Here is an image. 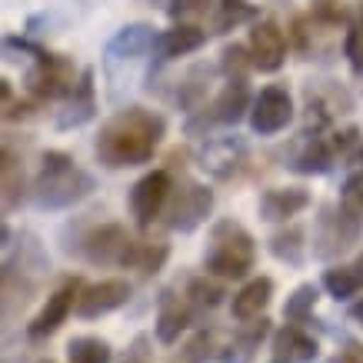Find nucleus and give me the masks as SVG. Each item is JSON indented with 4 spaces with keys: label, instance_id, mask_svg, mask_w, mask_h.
<instances>
[{
    "label": "nucleus",
    "instance_id": "obj_1",
    "mask_svg": "<svg viewBox=\"0 0 363 363\" xmlns=\"http://www.w3.org/2000/svg\"><path fill=\"white\" fill-rule=\"evenodd\" d=\"M167 133V121L147 107H127L117 111L97 133V160L111 170L140 167L157 154V147Z\"/></svg>",
    "mask_w": 363,
    "mask_h": 363
},
{
    "label": "nucleus",
    "instance_id": "obj_2",
    "mask_svg": "<svg viewBox=\"0 0 363 363\" xmlns=\"http://www.w3.org/2000/svg\"><path fill=\"white\" fill-rule=\"evenodd\" d=\"M94 194V177L74 164L64 150H47L40 160V174L33 180V200L44 210H64Z\"/></svg>",
    "mask_w": 363,
    "mask_h": 363
},
{
    "label": "nucleus",
    "instance_id": "obj_3",
    "mask_svg": "<svg viewBox=\"0 0 363 363\" xmlns=\"http://www.w3.org/2000/svg\"><path fill=\"white\" fill-rule=\"evenodd\" d=\"M253 264H257V243L243 223L223 217L210 227V243L203 253L207 274L220 277V280H243L253 270Z\"/></svg>",
    "mask_w": 363,
    "mask_h": 363
},
{
    "label": "nucleus",
    "instance_id": "obj_4",
    "mask_svg": "<svg viewBox=\"0 0 363 363\" xmlns=\"http://www.w3.org/2000/svg\"><path fill=\"white\" fill-rule=\"evenodd\" d=\"M137 247L140 243L127 233V227H121V223H100V227H94L84 237L80 253L94 267H133Z\"/></svg>",
    "mask_w": 363,
    "mask_h": 363
},
{
    "label": "nucleus",
    "instance_id": "obj_5",
    "mask_svg": "<svg viewBox=\"0 0 363 363\" xmlns=\"http://www.w3.org/2000/svg\"><path fill=\"white\" fill-rule=\"evenodd\" d=\"M360 217L350 213L347 207H323L313 227V257L330 260L340 257L343 250H350L357 237H360Z\"/></svg>",
    "mask_w": 363,
    "mask_h": 363
},
{
    "label": "nucleus",
    "instance_id": "obj_6",
    "mask_svg": "<svg viewBox=\"0 0 363 363\" xmlns=\"http://www.w3.org/2000/svg\"><path fill=\"white\" fill-rule=\"evenodd\" d=\"M213 210V190L197 180H180L167 203V227L177 233H194Z\"/></svg>",
    "mask_w": 363,
    "mask_h": 363
},
{
    "label": "nucleus",
    "instance_id": "obj_7",
    "mask_svg": "<svg viewBox=\"0 0 363 363\" xmlns=\"http://www.w3.org/2000/svg\"><path fill=\"white\" fill-rule=\"evenodd\" d=\"M77 87V77H74V64L67 60L64 54H40L33 60V67L27 70V90H30L37 100H60L70 97Z\"/></svg>",
    "mask_w": 363,
    "mask_h": 363
},
{
    "label": "nucleus",
    "instance_id": "obj_8",
    "mask_svg": "<svg viewBox=\"0 0 363 363\" xmlns=\"http://www.w3.org/2000/svg\"><path fill=\"white\" fill-rule=\"evenodd\" d=\"M80 290H84V286H80L77 277H67V280H60V286H57L54 294L47 297V303L40 307V313L27 323V337H30V340H47V337H54V333L67 323L70 310H77Z\"/></svg>",
    "mask_w": 363,
    "mask_h": 363
},
{
    "label": "nucleus",
    "instance_id": "obj_9",
    "mask_svg": "<svg viewBox=\"0 0 363 363\" xmlns=\"http://www.w3.org/2000/svg\"><path fill=\"white\" fill-rule=\"evenodd\" d=\"M170 194H174V180L167 170H150L143 174L130 190V213L140 227H150V223L164 213V207L170 203Z\"/></svg>",
    "mask_w": 363,
    "mask_h": 363
},
{
    "label": "nucleus",
    "instance_id": "obj_10",
    "mask_svg": "<svg viewBox=\"0 0 363 363\" xmlns=\"http://www.w3.org/2000/svg\"><path fill=\"white\" fill-rule=\"evenodd\" d=\"M294 121V100L286 87H264L250 107V127L260 137H274Z\"/></svg>",
    "mask_w": 363,
    "mask_h": 363
},
{
    "label": "nucleus",
    "instance_id": "obj_11",
    "mask_svg": "<svg viewBox=\"0 0 363 363\" xmlns=\"http://www.w3.org/2000/svg\"><path fill=\"white\" fill-rule=\"evenodd\" d=\"M247 111H250V87H247V77H230L227 87L217 94V100L210 104V113L203 111V121H190L187 130L197 133L200 127H210V123H237Z\"/></svg>",
    "mask_w": 363,
    "mask_h": 363
},
{
    "label": "nucleus",
    "instance_id": "obj_12",
    "mask_svg": "<svg viewBox=\"0 0 363 363\" xmlns=\"http://www.w3.org/2000/svg\"><path fill=\"white\" fill-rule=\"evenodd\" d=\"M127 300H130V284L127 280H100V284H90L80 290L74 313L80 320H97L113 313V310H121Z\"/></svg>",
    "mask_w": 363,
    "mask_h": 363
},
{
    "label": "nucleus",
    "instance_id": "obj_13",
    "mask_svg": "<svg viewBox=\"0 0 363 363\" xmlns=\"http://www.w3.org/2000/svg\"><path fill=\"white\" fill-rule=\"evenodd\" d=\"M250 57H253V70L260 74H277L286 60V37L274 21H260L253 23L250 30Z\"/></svg>",
    "mask_w": 363,
    "mask_h": 363
},
{
    "label": "nucleus",
    "instance_id": "obj_14",
    "mask_svg": "<svg viewBox=\"0 0 363 363\" xmlns=\"http://www.w3.org/2000/svg\"><path fill=\"white\" fill-rule=\"evenodd\" d=\"M247 160V143L240 137H217L200 150V167L217 180H227L240 170V164Z\"/></svg>",
    "mask_w": 363,
    "mask_h": 363
},
{
    "label": "nucleus",
    "instance_id": "obj_15",
    "mask_svg": "<svg viewBox=\"0 0 363 363\" xmlns=\"http://www.w3.org/2000/svg\"><path fill=\"white\" fill-rule=\"evenodd\" d=\"M97 113V94H94V70H80L77 87L67 97L64 111L57 113V127L60 130H77L87 121H94Z\"/></svg>",
    "mask_w": 363,
    "mask_h": 363
},
{
    "label": "nucleus",
    "instance_id": "obj_16",
    "mask_svg": "<svg viewBox=\"0 0 363 363\" xmlns=\"http://www.w3.org/2000/svg\"><path fill=\"white\" fill-rule=\"evenodd\" d=\"M203 44H207V30H203V27H197V23H177L170 30L157 33V44H154L157 64L187 57V54H194V50H200Z\"/></svg>",
    "mask_w": 363,
    "mask_h": 363
},
{
    "label": "nucleus",
    "instance_id": "obj_17",
    "mask_svg": "<svg viewBox=\"0 0 363 363\" xmlns=\"http://www.w3.org/2000/svg\"><path fill=\"white\" fill-rule=\"evenodd\" d=\"M157 37L150 23H127L111 37L107 44V64H123V60H137L147 50H154Z\"/></svg>",
    "mask_w": 363,
    "mask_h": 363
},
{
    "label": "nucleus",
    "instance_id": "obj_18",
    "mask_svg": "<svg viewBox=\"0 0 363 363\" xmlns=\"http://www.w3.org/2000/svg\"><path fill=\"white\" fill-rule=\"evenodd\" d=\"M333 164H337L333 143H327L317 133H303L297 150L290 154V170H297V174H327Z\"/></svg>",
    "mask_w": 363,
    "mask_h": 363
},
{
    "label": "nucleus",
    "instance_id": "obj_19",
    "mask_svg": "<svg viewBox=\"0 0 363 363\" xmlns=\"http://www.w3.org/2000/svg\"><path fill=\"white\" fill-rule=\"evenodd\" d=\"M310 207V194L303 187H270L260 194V217L270 223H284Z\"/></svg>",
    "mask_w": 363,
    "mask_h": 363
},
{
    "label": "nucleus",
    "instance_id": "obj_20",
    "mask_svg": "<svg viewBox=\"0 0 363 363\" xmlns=\"http://www.w3.org/2000/svg\"><path fill=\"white\" fill-rule=\"evenodd\" d=\"M317 340L300 323H286L274 333V360L277 363H310L317 357Z\"/></svg>",
    "mask_w": 363,
    "mask_h": 363
},
{
    "label": "nucleus",
    "instance_id": "obj_21",
    "mask_svg": "<svg viewBox=\"0 0 363 363\" xmlns=\"http://www.w3.org/2000/svg\"><path fill=\"white\" fill-rule=\"evenodd\" d=\"M190 300H180L174 297L170 290H167L164 297H160V307H157V340L164 343V347H170V343L180 340V333L190 327Z\"/></svg>",
    "mask_w": 363,
    "mask_h": 363
},
{
    "label": "nucleus",
    "instance_id": "obj_22",
    "mask_svg": "<svg viewBox=\"0 0 363 363\" xmlns=\"http://www.w3.org/2000/svg\"><path fill=\"white\" fill-rule=\"evenodd\" d=\"M267 333H270V320L267 317L247 320L240 330L233 333V340L220 350V363H250L260 350V343L267 340Z\"/></svg>",
    "mask_w": 363,
    "mask_h": 363
},
{
    "label": "nucleus",
    "instance_id": "obj_23",
    "mask_svg": "<svg viewBox=\"0 0 363 363\" xmlns=\"http://www.w3.org/2000/svg\"><path fill=\"white\" fill-rule=\"evenodd\" d=\"M270 300H274V280H270V277H253V280H247V284L233 294L230 313L240 320V323H247V320L260 317V313L270 307Z\"/></svg>",
    "mask_w": 363,
    "mask_h": 363
},
{
    "label": "nucleus",
    "instance_id": "obj_24",
    "mask_svg": "<svg viewBox=\"0 0 363 363\" xmlns=\"http://www.w3.org/2000/svg\"><path fill=\"white\" fill-rule=\"evenodd\" d=\"M0 190H4V213H13L23 203L27 177H23L21 157L11 147H4V154H0Z\"/></svg>",
    "mask_w": 363,
    "mask_h": 363
},
{
    "label": "nucleus",
    "instance_id": "obj_25",
    "mask_svg": "<svg viewBox=\"0 0 363 363\" xmlns=\"http://www.w3.org/2000/svg\"><path fill=\"white\" fill-rule=\"evenodd\" d=\"M257 17V7L247 4V0H220L217 4V11H213V33H230L243 23H250Z\"/></svg>",
    "mask_w": 363,
    "mask_h": 363
},
{
    "label": "nucleus",
    "instance_id": "obj_26",
    "mask_svg": "<svg viewBox=\"0 0 363 363\" xmlns=\"http://www.w3.org/2000/svg\"><path fill=\"white\" fill-rule=\"evenodd\" d=\"M323 286L333 300H350L363 290V274L357 267H330L323 274Z\"/></svg>",
    "mask_w": 363,
    "mask_h": 363
},
{
    "label": "nucleus",
    "instance_id": "obj_27",
    "mask_svg": "<svg viewBox=\"0 0 363 363\" xmlns=\"http://www.w3.org/2000/svg\"><path fill=\"white\" fill-rule=\"evenodd\" d=\"M270 253L277 260H284L290 267L303 264V253H307V243H303V230L300 227H286V230L274 233L270 237Z\"/></svg>",
    "mask_w": 363,
    "mask_h": 363
},
{
    "label": "nucleus",
    "instance_id": "obj_28",
    "mask_svg": "<svg viewBox=\"0 0 363 363\" xmlns=\"http://www.w3.org/2000/svg\"><path fill=\"white\" fill-rule=\"evenodd\" d=\"M67 363H113V350L100 337H77L67 347Z\"/></svg>",
    "mask_w": 363,
    "mask_h": 363
},
{
    "label": "nucleus",
    "instance_id": "obj_29",
    "mask_svg": "<svg viewBox=\"0 0 363 363\" xmlns=\"http://www.w3.org/2000/svg\"><path fill=\"white\" fill-rule=\"evenodd\" d=\"M317 300H320V290L313 284H300L290 297H286L284 303V317L286 323H307L310 313H313V307H317Z\"/></svg>",
    "mask_w": 363,
    "mask_h": 363
},
{
    "label": "nucleus",
    "instance_id": "obj_30",
    "mask_svg": "<svg viewBox=\"0 0 363 363\" xmlns=\"http://www.w3.org/2000/svg\"><path fill=\"white\" fill-rule=\"evenodd\" d=\"M207 80H210V70L207 67H197V70H190L187 80L180 84V94H177V100H180V107L184 111H200V104H203V97H207Z\"/></svg>",
    "mask_w": 363,
    "mask_h": 363
},
{
    "label": "nucleus",
    "instance_id": "obj_31",
    "mask_svg": "<svg viewBox=\"0 0 363 363\" xmlns=\"http://www.w3.org/2000/svg\"><path fill=\"white\" fill-rule=\"evenodd\" d=\"M223 286L220 284H213V280H207V277H194L187 284V300L194 303V307L200 310H213V307H220L223 303Z\"/></svg>",
    "mask_w": 363,
    "mask_h": 363
},
{
    "label": "nucleus",
    "instance_id": "obj_32",
    "mask_svg": "<svg viewBox=\"0 0 363 363\" xmlns=\"http://www.w3.org/2000/svg\"><path fill=\"white\" fill-rule=\"evenodd\" d=\"M167 257H170V247H167L164 240H147V243L137 247V260H133V267H137L143 277H154L157 270H164Z\"/></svg>",
    "mask_w": 363,
    "mask_h": 363
},
{
    "label": "nucleus",
    "instance_id": "obj_33",
    "mask_svg": "<svg viewBox=\"0 0 363 363\" xmlns=\"http://www.w3.org/2000/svg\"><path fill=\"white\" fill-rule=\"evenodd\" d=\"M333 150H337V157H340L347 167H357V170H360L363 167V133L357 130V127L340 130L333 137Z\"/></svg>",
    "mask_w": 363,
    "mask_h": 363
},
{
    "label": "nucleus",
    "instance_id": "obj_34",
    "mask_svg": "<svg viewBox=\"0 0 363 363\" xmlns=\"http://www.w3.org/2000/svg\"><path fill=\"white\" fill-rule=\"evenodd\" d=\"M217 350V333L213 330H200L187 340V347L180 350V363H203L213 357Z\"/></svg>",
    "mask_w": 363,
    "mask_h": 363
},
{
    "label": "nucleus",
    "instance_id": "obj_35",
    "mask_svg": "<svg viewBox=\"0 0 363 363\" xmlns=\"http://www.w3.org/2000/svg\"><path fill=\"white\" fill-rule=\"evenodd\" d=\"M253 67V57H250V47L243 44H227L220 54V70L227 77H247V70Z\"/></svg>",
    "mask_w": 363,
    "mask_h": 363
},
{
    "label": "nucleus",
    "instance_id": "obj_36",
    "mask_svg": "<svg viewBox=\"0 0 363 363\" xmlns=\"http://www.w3.org/2000/svg\"><path fill=\"white\" fill-rule=\"evenodd\" d=\"M340 207H347L350 213H357L363 220V167L347 177V184L340 190Z\"/></svg>",
    "mask_w": 363,
    "mask_h": 363
},
{
    "label": "nucleus",
    "instance_id": "obj_37",
    "mask_svg": "<svg viewBox=\"0 0 363 363\" xmlns=\"http://www.w3.org/2000/svg\"><path fill=\"white\" fill-rule=\"evenodd\" d=\"M347 7H340L337 0H313V21L323 23V27H340L347 23Z\"/></svg>",
    "mask_w": 363,
    "mask_h": 363
},
{
    "label": "nucleus",
    "instance_id": "obj_38",
    "mask_svg": "<svg viewBox=\"0 0 363 363\" xmlns=\"http://www.w3.org/2000/svg\"><path fill=\"white\" fill-rule=\"evenodd\" d=\"M343 54L350 60V67L363 77V23H353L347 30V40H343Z\"/></svg>",
    "mask_w": 363,
    "mask_h": 363
},
{
    "label": "nucleus",
    "instance_id": "obj_39",
    "mask_svg": "<svg viewBox=\"0 0 363 363\" xmlns=\"http://www.w3.org/2000/svg\"><path fill=\"white\" fill-rule=\"evenodd\" d=\"M213 0H170V17H197L207 13Z\"/></svg>",
    "mask_w": 363,
    "mask_h": 363
},
{
    "label": "nucleus",
    "instance_id": "obj_40",
    "mask_svg": "<svg viewBox=\"0 0 363 363\" xmlns=\"http://www.w3.org/2000/svg\"><path fill=\"white\" fill-rule=\"evenodd\" d=\"M330 363H363V343H357V340L343 343L340 350L333 353Z\"/></svg>",
    "mask_w": 363,
    "mask_h": 363
},
{
    "label": "nucleus",
    "instance_id": "obj_41",
    "mask_svg": "<svg viewBox=\"0 0 363 363\" xmlns=\"http://www.w3.org/2000/svg\"><path fill=\"white\" fill-rule=\"evenodd\" d=\"M147 343H150V340L140 333V337L130 343V350H127V360H123V363H150V350H147Z\"/></svg>",
    "mask_w": 363,
    "mask_h": 363
},
{
    "label": "nucleus",
    "instance_id": "obj_42",
    "mask_svg": "<svg viewBox=\"0 0 363 363\" xmlns=\"http://www.w3.org/2000/svg\"><path fill=\"white\" fill-rule=\"evenodd\" d=\"M350 317H353V320H357V323H360V327H363V300H360V303H357V307L350 310Z\"/></svg>",
    "mask_w": 363,
    "mask_h": 363
},
{
    "label": "nucleus",
    "instance_id": "obj_43",
    "mask_svg": "<svg viewBox=\"0 0 363 363\" xmlns=\"http://www.w3.org/2000/svg\"><path fill=\"white\" fill-rule=\"evenodd\" d=\"M353 267H357V270H360V274H363V253H360V257H357V264H353Z\"/></svg>",
    "mask_w": 363,
    "mask_h": 363
},
{
    "label": "nucleus",
    "instance_id": "obj_44",
    "mask_svg": "<svg viewBox=\"0 0 363 363\" xmlns=\"http://www.w3.org/2000/svg\"><path fill=\"white\" fill-rule=\"evenodd\" d=\"M40 363H54V360H40Z\"/></svg>",
    "mask_w": 363,
    "mask_h": 363
},
{
    "label": "nucleus",
    "instance_id": "obj_45",
    "mask_svg": "<svg viewBox=\"0 0 363 363\" xmlns=\"http://www.w3.org/2000/svg\"><path fill=\"white\" fill-rule=\"evenodd\" d=\"M274 363H277V360H274Z\"/></svg>",
    "mask_w": 363,
    "mask_h": 363
}]
</instances>
